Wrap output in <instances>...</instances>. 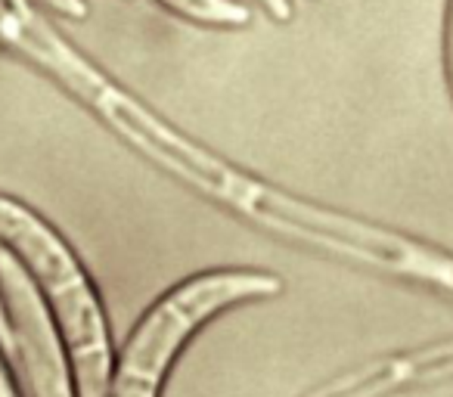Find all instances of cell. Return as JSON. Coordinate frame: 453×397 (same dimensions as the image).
Returning <instances> with one entry per match:
<instances>
[{
	"mask_svg": "<svg viewBox=\"0 0 453 397\" xmlns=\"http://www.w3.org/2000/svg\"><path fill=\"white\" fill-rule=\"evenodd\" d=\"M53 81H59L78 103L100 115L103 125L119 134L146 162L193 187L196 193L214 199L224 209L271 230L280 240L453 292V255L397 233V230L351 218L345 211L323 209L286 189L271 187L261 177L246 174L242 168L177 131L174 125L158 118L150 106H143L137 96H131L115 81H109L78 50L59 59L53 69Z\"/></svg>",
	"mask_w": 453,
	"mask_h": 397,
	"instance_id": "cell-1",
	"label": "cell"
},
{
	"mask_svg": "<svg viewBox=\"0 0 453 397\" xmlns=\"http://www.w3.org/2000/svg\"><path fill=\"white\" fill-rule=\"evenodd\" d=\"M0 242L13 248L41 302L50 308L78 397H106L112 372L109 323L81 261L44 218L10 195H0Z\"/></svg>",
	"mask_w": 453,
	"mask_h": 397,
	"instance_id": "cell-2",
	"label": "cell"
},
{
	"mask_svg": "<svg viewBox=\"0 0 453 397\" xmlns=\"http://www.w3.org/2000/svg\"><path fill=\"white\" fill-rule=\"evenodd\" d=\"M283 292L273 273L211 271L183 279L143 314L112 363L106 397H158L180 347L220 310Z\"/></svg>",
	"mask_w": 453,
	"mask_h": 397,
	"instance_id": "cell-3",
	"label": "cell"
},
{
	"mask_svg": "<svg viewBox=\"0 0 453 397\" xmlns=\"http://www.w3.org/2000/svg\"><path fill=\"white\" fill-rule=\"evenodd\" d=\"M0 292L13 329V357L22 366L32 397H78L63 339L22 264L0 252Z\"/></svg>",
	"mask_w": 453,
	"mask_h": 397,
	"instance_id": "cell-4",
	"label": "cell"
},
{
	"mask_svg": "<svg viewBox=\"0 0 453 397\" xmlns=\"http://www.w3.org/2000/svg\"><path fill=\"white\" fill-rule=\"evenodd\" d=\"M447 378H453V339L416 347V351L391 354L360 370L342 372L314 388L308 397H388L407 388L447 382Z\"/></svg>",
	"mask_w": 453,
	"mask_h": 397,
	"instance_id": "cell-5",
	"label": "cell"
},
{
	"mask_svg": "<svg viewBox=\"0 0 453 397\" xmlns=\"http://www.w3.org/2000/svg\"><path fill=\"white\" fill-rule=\"evenodd\" d=\"M177 16L211 28H242L252 22V10L242 0H162Z\"/></svg>",
	"mask_w": 453,
	"mask_h": 397,
	"instance_id": "cell-6",
	"label": "cell"
},
{
	"mask_svg": "<svg viewBox=\"0 0 453 397\" xmlns=\"http://www.w3.org/2000/svg\"><path fill=\"white\" fill-rule=\"evenodd\" d=\"M44 4L57 10V13H63V16H75V19H81V16L88 13L84 0H44Z\"/></svg>",
	"mask_w": 453,
	"mask_h": 397,
	"instance_id": "cell-7",
	"label": "cell"
},
{
	"mask_svg": "<svg viewBox=\"0 0 453 397\" xmlns=\"http://www.w3.org/2000/svg\"><path fill=\"white\" fill-rule=\"evenodd\" d=\"M447 75H450V90H453V0H450V7H447Z\"/></svg>",
	"mask_w": 453,
	"mask_h": 397,
	"instance_id": "cell-8",
	"label": "cell"
},
{
	"mask_svg": "<svg viewBox=\"0 0 453 397\" xmlns=\"http://www.w3.org/2000/svg\"><path fill=\"white\" fill-rule=\"evenodd\" d=\"M261 7H265L267 13H271L277 22H286V19H289V16H292L289 0H261Z\"/></svg>",
	"mask_w": 453,
	"mask_h": 397,
	"instance_id": "cell-9",
	"label": "cell"
},
{
	"mask_svg": "<svg viewBox=\"0 0 453 397\" xmlns=\"http://www.w3.org/2000/svg\"><path fill=\"white\" fill-rule=\"evenodd\" d=\"M0 397H19L16 394V385L10 378V370H7V357L0 351Z\"/></svg>",
	"mask_w": 453,
	"mask_h": 397,
	"instance_id": "cell-10",
	"label": "cell"
}]
</instances>
